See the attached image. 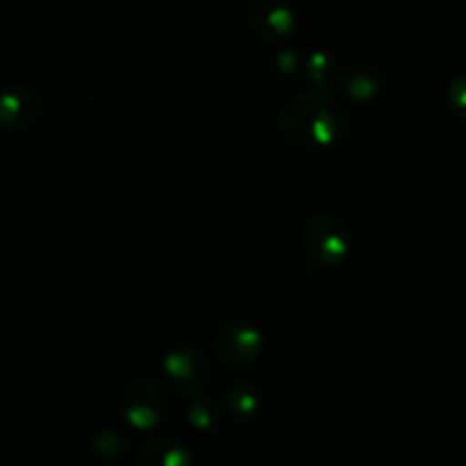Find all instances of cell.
Returning <instances> with one entry per match:
<instances>
[{
	"instance_id": "obj_12",
	"label": "cell",
	"mask_w": 466,
	"mask_h": 466,
	"mask_svg": "<svg viewBox=\"0 0 466 466\" xmlns=\"http://www.w3.org/2000/svg\"><path fill=\"white\" fill-rule=\"evenodd\" d=\"M91 449L100 460H121L130 451V441L116 428H100L91 437Z\"/></svg>"
},
{
	"instance_id": "obj_5",
	"label": "cell",
	"mask_w": 466,
	"mask_h": 466,
	"mask_svg": "<svg viewBox=\"0 0 466 466\" xmlns=\"http://www.w3.org/2000/svg\"><path fill=\"white\" fill-rule=\"evenodd\" d=\"M167 396L150 378H135L127 382L118 399V412L137 431H153L167 417Z\"/></svg>"
},
{
	"instance_id": "obj_8",
	"label": "cell",
	"mask_w": 466,
	"mask_h": 466,
	"mask_svg": "<svg viewBox=\"0 0 466 466\" xmlns=\"http://www.w3.org/2000/svg\"><path fill=\"white\" fill-rule=\"evenodd\" d=\"M135 462L137 466H194V455L180 437L157 432L141 441Z\"/></svg>"
},
{
	"instance_id": "obj_3",
	"label": "cell",
	"mask_w": 466,
	"mask_h": 466,
	"mask_svg": "<svg viewBox=\"0 0 466 466\" xmlns=\"http://www.w3.org/2000/svg\"><path fill=\"white\" fill-rule=\"evenodd\" d=\"M350 250V230L337 212H317L303 228V253L314 267L330 268L346 259Z\"/></svg>"
},
{
	"instance_id": "obj_15",
	"label": "cell",
	"mask_w": 466,
	"mask_h": 466,
	"mask_svg": "<svg viewBox=\"0 0 466 466\" xmlns=\"http://www.w3.org/2000/svg\"><path fill=\"white\" fill-rule=\"evenodd\" d=\"M303 62L305 59L300 57L299 50L285 48L280 50V53H276V57H273V68L278 71V76L294 77L296 73L303 71Z\"/></svg>"
},
{
	"instance_id": "obj_7",
	"label": "cell",
	"mask_w": 466,
	"mask_h": 466,
	"mask_svg": "<svg viewBox=\"0 0 466 466\" xmlns=\"http://www.w3.org/2000/svg\"><path fill=\"white\" fill-rule=\"evenodd\" d=\"M246 16H248L250 27L268 41H282L296 30L294 9L280 0H250Z\"/></svg>"
},
{
	"instance_id": "obj_1",
	"label": "cell",
	"mask_w": 466,
	"mask_h": 466,
	"mask_svg": "<svg viewBox=\"0 0 466 466\" xmlns=\"http://www.w3.org/2000/svg\"><path fill=\"white\" fill-rule=\"evenodd\" d=\"M350 116L344 105L326 89H303L291 94L278 114L282 139L299 150H326L349 135Z\"/></svg>"
},
{
	"instance_id": "obj_4",
	"label": "cell",
	"mask_w": 466,
	"mask_h": 466,
	"mask_svg": "<svg viewBox=\"0 0 466 466\" xmlns=\"http://www.w3.org/2000/svg\"><path fill=\"white\" fill-rule=\"evenodd\" d=\"M267 337L262 328L253 321L235 319L218 328L214 337V350H217L218 362L232 371H246L253 367L262 355Z\"/></svg>"
},
{
	"instance_id": "obj_11",
	"label": "cell",
	"mask_w": 466,
	"mask_h": 466,
	"mask_svg": "<svg viewBox=\"0 0 466 466\" xmlns=\"http://www.w3.org/2000/svg\"><path fill=\"white\" fill-rule=\"evenodd\" d=\"M303 73L309 82H312V89H326L330 82H335L339 77V62L332 53L328 50H312V53L305 57L303 62Z\"/></svg>"
},
{
	"instance_id": "obj_10",
	"label": "cell",
	"mask_w": 466,
	"mask_h": 466,
	"mask_svg": "<svg viewBox=\"0 0 466 466\" xmlns=\"http://www.w3.org/2000/svg\"><path fill=\"white\" fill-rule=\"evenodd\" d=\"M226 405L232 419H237V421L241 423H248L259 417L262 396H259V390L253 385V382L241 378V380H235L230 387H228Z\"/></svg>"
},
{
	"instance_id": "obj_6",
	"label": "cell",
	"mask_w": 466,
	"mask_h": 466,
	"mask_svg": "<svg viewBox=\"0 0 466 466\" xmlns=\"http://www.w3.org/2000/svg\"><path fill=\"white\" fill-rule=\"evenodd\" d=\"M46 112V98L36 86L12 82L0 86V130L23 132L36 126Z\"/></svg>"
},
{
	"instance_id": "obj_9",
	"label": "cell",
	"mask_w": 466,
	"mask_h": 466,
	"mask_svg": "<svg viewBox=\"0 0 466 466\" xmlns=\"http://www.w3.org/2000/svg\"><path fill=\"white\" fill-rule=\"evenodd\" d=\"M339 86L355 103H369L385 94L387 76L376 64L353 62L339 73Z\"/></svg>"
},
{
	"instance_id": "obj_13",
	"label": "cell",
	"mask_w": 466,
	"mask_h": 466,
	"mask_svg": "<svg viewBox=\"0 0 466 466\" xmlns=\"http://www.w3.org/2000/svg\"><path fill=\"white\" fill-rule=\"evenodd\" d=\"M187 419H189V426L196 428V431H214L221 423V408L209 396H198V399L189 400Z\"/></svg>"
},
{
	"instance_id": "obj_14",
	"label": "cell",
	"mask_w": 466,
	"mask_h": 466,
	"mask_svg": "<svg viewBox=\"0 0 466 466\" xmlns=\"http://www.w3.org/2000/svg\"><path fill=\"white\" fill-rule=\"evenodd\" d=\"M446 103H449L451 114L466 126V71L458 73L451 80L449 91H446Z\"/></svg>"
},
{
	"instance_id": "obj_2",
	"label": "cell",
	"mask_w": 466,
	"mask_h": 466,
	"mask_svg": "<svg viewBox=\"0 0 466 466\" xmlns=\"http://www.w3.org/2000/svg\"><path fill=\"white\" fill-rule=\"evenodd\" d=\"M212 378V360L200 346L182 341L167 350L162 360V382L173 396L180 399H198Z\"/></svg>"
}]
</instances>
